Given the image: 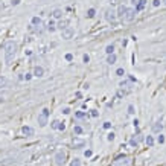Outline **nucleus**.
Masks as SVG:
<instances>
[{"label":"nucleus","instance_id":"nucleus-1","mask_svg":"<svg viewBox=\"0 0 166 166\" xmlns=\"http://www.w3.org/2000/svg\"><path fill=\"white\" fill-rule=\"evenodd\" d=\"M17 50H18V46L14 41H8L5 44V63L8 66L12 64V61H14V58H15V55H17Z\"/></svg>","mask_w":166,"mask_h":166},{"label":"nucleus","instance_id":"nucleus-2","mask_svg":"<svg viewBox=\"0 0 166 166\" xmlns=\"http://www.w3.org/2000/svg\"><path fill=\"white\" fill-rule=\"evenodd\" d=\"M47 119H49V110L47 108H43L41 111H40V114H38V125L43 128V127H46L47 125Z\"/></svg>","mask_w":166,"mask_h":166},{"label":"nucleus","instance_id":"nucleus-3","mask_svg":"<svg viewBox=\"0 0 166 166\" xmlns=\"http://www.w3.org/2000/svg\"><path fill=\"white\" fill-rule=\"evenodd\" d=\"M130 165H131V159L123 155V154L117 155L114 159V166H130Z\"/></svg>","mask_w":166,"mask_h":166},{"label":"nucleus","instance_id":"nucleus-4","mask_svg":"<svg viewBox=\"0 0 166 166\" xmlns=\"http://www.w3.org/2000/svg\"><path fill=\"white\" fill-rule=\"evenodd\" d=\"M136 9L134 8H128L127 6V9H125V12H123V15H122V21H133L134 18H136Z\"/></svg>","mask_w":166,"mask_h":166},{"label":"nucleus","instance_id":"nucleus-5","mask_svg":"<svg viewBox=\"0 0 166 166\" xmlns=\"http://www.w3.org/2000/svg\"><path fill=\"white\" fill-rule=\"evenodd\" d=\"M105 20L108 21V23H116V20H117V14H116V11L113 9V8H110V9H107L105 11Z\"/></svg>","mask_w":166,"mask_h":166},{"label":"nucleus","instance_id":"nucleus-6","mask_svg":"<svg viewBox=\"0 0 166 166\" xmlns=\"http://www.w3.org/2000/svg\"><path fill=\"white\" fill-rule=\"evenodd\" d=\"M55 163L58 166H64V163H66V152L64 151H58L55 154Z\"/></svg>","mask_w":166,"mask_h":166},{"label":"nucleus","instance_id":"nucleus-7","mask_svg":"<svg viewBox=\"0 0 166 166\" xmlns=\"http://www.w3.org/2000/svg\"><path fill=\"white\" fill-rule=\"evenodd\" d=\"M31 23H32V28H35L37 32H41L43 31V20L40 17H32Z\"/></svg>","mask_w":166,"mask_h":166},{"label":"nucleus","instance_id":"nucleus-8","mask_svg":"<svg viewBox=\"0 0 166 166\" xmlns=\"http://www.w3.org/2000/svg\"><path fill=\"white\" fill-rule=\"evenodd\" d=\"M73 34H75V31H73L72 28H67V29L63 31V38H64V40H70V38L73 37Z\"/></svg>","mask_w":166,"mask_h":166},{"label":"nucleus","instance_id":"nucleus-9","mask_svg":"<svg viewBox=\"0 0 166 166\" xmlns=\"http://www.w3.org/2000/svg\"><path fill=\"white\" fill-rule=\"evenodd\" d=\"M140 140H142V136H140V134H137V137L134 136L133 139L130 140V145H131L133 148H137V146H139V142H140Z\"/></svg>","mask_w":166,"mask_h":166},{"label":"nucleus","instance_id":"nucleus-10","mask_svg":"<svg viewBox=\"0 0 166 166\" xmlns=\"http://www.w3.org/2000/svg\"><path fill=\"white\" fill-rule=\"evenodd\" d=\"M162 130H163V123L162 122H154L152 123V131L154 133H162Z\"/></svg>","mask_w":166,"mask_h":166},{"label":"nucleus","instance_id":"nucleus-11","mask_svg":"<svg viewBox=\"0 0 166 166\" xmlns=\"http://www.w3.org/2000/svg\"><path fill=\"white\" fill-rule=\"evenodd\" d=\"M44 75V69L41 66H37L34 69V76H37V78H40V76H43Z\"/></svg>","mask_w":166,"mask_h":166},{"label":"nucleus","instance_id":"nucleus-12","mask_svg":"<svg viewBox=\"0 0 166 166\" xmlns=\"http://www.w3.org/2000/svg\"><path fill=\"white\" fill-rule=\"evenodd\" d=\"M67 28H69V21H67V20H61V21L56 24V29H60L61 32H63L64 29H67Z\"/></svg>","mask_w":166,"mask_h":166},{"label":"nucleus","instance_id":"nucleus-13","mask_svg":"<svg viewBox=\"0 0 166 166\" xmlns=\"http://www.w3.org/2000/svg\"><path fill=\"white\" fill-rule=\"evenodd\" d=\"M21 133L24 134V136H34V128H31V127H23L21 128Z\"/></svg>","mask_w":166,"mask_h":166},{"label":"nucleus","instance_id":"nucleus-14","mask_svg":"<svg viewBox=\"0 0 166 166\" xmlns=\"http://www.w3.org/2000/svg\"><path fill=\"white\" fill-rule=\"evenodd\" d=\"M145 5H146V0H139V3H137V6H136V12L142 11V9L145 8Z\"/></svg>","mask_w":166,"mask_h":166},{"label":"nucleus","instance_id":"nucleus-15","mask_svg":"<svg viewBox=\"0 0 166 166\" xmlns=\"http://www.w3.org/2000/svg\"><path fill=\"white\" fill-rule=\"evenodd\" d=\"M47 29H49L50 32H55V31H56V24H55L53 20H50L49 23H47Z\"/></svg>","mask_w":166,"mask_h":166},{"label":"nucleus","instance_id":"nucleus-16","mask_svg":"<svg viewBox=\"0 0 166 166\" xmlns=\"http://www.w3.org/2000/svg\"><path fill=\"white\" fill-rule=\"evenodd\" d=\"M52 15H53V18H63V11L61 9H55L52 12Z\"/></svg>","mask_w":166,"mask_h":166},{"label":"nucleus","instance_id":"nucleus-17","mask_svg":"<svg viewBox=\"0 0 166 166\" xmlns=\"http://www.w3.org/2000/svg\"><path fill=\"white\" fill-rule=\"evenodd\" d=\"M116 55H114V53H111V55H108V58H107V63H108V64H114V63H116Z\"/></svg>","mask_w":166,"mask_h":166},{"label":"nucleus","instance_id":"nucleus-18","mask_svg":"<svg viewBox=\"0 0 166 166\" xmlns=\"http://www.w3.org/2000/svg\"><path fill=\"white\" fill-rule=\"evenodd\" d=\"M73 133L76 134V136H81V134H82V128H81L79 125H75V127H73Z\"/></svg>","mask_w":166,"mask_h":166},{"label":"nucleus","instance_id":"nucleus-19","mask_svg":"<svg viewBox=\"0 0 166 166\" xmlns=\"http://www.w3.org/2000/svg\"><path fill=\"white\" fill-rule=\"evenodd\" d=\"M105 52H107L108 55H111V53H114V44H108V46L105 47Z\"/></svg>","mask_w":166,"mask_h":166},{"label":"nucleus","instance_id":"nucleus-20","mask_svg":"<svg viewBox=\"0 0 166 166\" xmlns=\"http://www.w3.org/2000/svg\"><path fill=\"white\" fill-rule=\"evenodd\" d=\"M73 146L75 148H81V146H84V140H76V139H73Z\"/></svg>","mask_w":166,"mask_h":166},{"label":"nucleus","instance_id":"nucleus-21","mask_svg":"<svg viewBox=\"0 0 166 166\" xmlns=\"http://www.w3.org/2000/svg\"><path fill=\"white\" fill-rule=\"evenodd\" d=\"M145 142H146V145H148V146H150V148H151V146L154 145V137H152V136H148Z\"/></svg>","mask_w":166,"mask_h":166},{"label":"nucleus","instance_id":"nucleus-22","mask_svg":"<svg viewBox=\"0 0 166 166\" xmlns=\"http://www.w3.org/2000/svg\"><path fill=\"white\" fill-rule=\"evenodd\" d=\"M95 15H96V11H95L93 8H90V9L87 11V17H88V18H93Z\"/></svg>","mask_w":166,"mask_h":166},{"label":"nucleus","instance_id":"nucleus-23","mask_svg":"<svg viewBox=\"0 0 166 166\" xmlns=\"http://www.w3.org/2000/svg\"><path fill=\"white\" fill-rule=\"evenodd\" d=\"M75 117H78V119H84V117H87V113H84V111H76V113H75Z\"/></svg>","mask_w":166,"mask_h":166},{"label":"nucleus","instance_id":"nucleus-24","mask_svg":"<svg viewBox=\"0 0 166 166\" xmlns=\"http://www.w3.org/2000/svg\"><path fill=\"white\" fill-rule=\"evenodd\" d=\"M70 166H81V160H79V159H75V160H72Z\"/></svg>","mask_w":166,"mask_h":166},{"label":"nucleus","instance_id":"nucleus-25","mask_svg":"<svg viewBox=\"0 0 166 166\" xmlns=\"http://www.w3.org/2000/svg\"><path fill=\"white\" fill-rule=\"evenodd\" d=\"M2 85H8V79L3 78V76H0V87H2Z\"/></svg>","mask_w":166,"mask_h":166},{"label":"nucleus","instance_id":"nucleus-26","mask_svg":"<svg viewBox=\"0 0 166 166\" xmlns=\"http://www.w3.org/2000/svg\"><path fill=\"white\" fill-rule=\"evenodd\" d=\"M157 142H159L160 145H162V143H165V136H163V134H160V136L157 137Z\"/></svg>","mask_w":166,"mask_h":166},{"label":"nucleus","instance_id":"nucleus-27","mask_svg":"<svg viewBox=\"0 0 166 166\" xmlns=\"http://www.w3.org/2000/svg\"><path fill=\"white\" fill-rule=\"evenodd\" d=\"M114 136H116L114 133H110L107 136V140H108V142H113V140H114Z\"/></svg>","mask_w":166,"mask_h":166},{"label":"nucleus","instance_id":"nucleus-28","mask_svg":"<svg viewBox=\"0 0 166 166\" xmlns=\"http://www.w3.org/2000/svg\"><path fill=\"white\" fill-rule=\"evenodd\" d=\"M58 123H60V122H58V120H53V122H52V123H50V127H52V128H53V130H58Z\"/></svg>","mask_w":166,"mask_h":166},{"label":"nucleus","instance_id":"nucleus-29","mask_svg":"<svg viewBox=\"0 0 166 166\" xmlns=\"http://www.w3.org/2000/svg\"><path fill=\"white\" fill-rule=\"evenodd\" d=\"M116 75H117V76H123V75H125L123 69H117V70H116Z\"/></svg>","mask_w":166,"mask_h":166},{"label":"nucleus","instance_id":"nucleus-30","mask_svg":"<svg viewBox=\"0 0 166 166\" xmlns=\"http://www.w3.org/2000/svg\"><path fill=\"white\" fill-rule=\"evenodd\" d=\"M128 113H130V114H134V113H136V110H134V105H128Z\"/></svg>","mask_w":166,"mask_h":166},{"label":"nucleus","instance_id":"nucleus-31","mask_svg":"<svg viewBox=\"0 0 166 166\" xmlns=\"http://www.w3.org/2000/svg\"><path fill=\"white\" fill-rule=\"evenodd\" d=\"M82 61H84V63H88V61H90V56H88L87 53H84V55H82Z\"/></svg>","mask_w":166,"mask_h":166},{"label":"nucleus","instance_id":"nucleus-32","mask_svg":"<svg viewBox=\"0 0 166 166\" xmlns=\"http://www.w3.org/2000/svg\"><path fill=\"white\" fill-rule=\"evenodd\" d=\"M58 130H60V131H64V130H66V125L60 122V123H58Z\"/></svg>","mask_w":166,"mask_h":166},{"label":"nucleus","instance_id":"nucleus-33","mask_svg":"<svg viewBox=\"0 0 166 166\" xmlns=\"http://www.w3.org/2000/svg\"><path fill=\"white\" fill-rule=\"evenodd\" d=\"M104 128L105 130H110L111 128V122H104Z\"/></svg>","mask_w":166,"mask_h":166},{"label":"nucleus","instance_id":"nucleus-34","mask_svg":"<svg viewBox=\"0 0 166 166\" xmlns=\"http://www.w3.org/2000/svg\"><path fill=\"white\" fill-rule=\"evenodd\" d=\"M92 154H93V152H92V150H87L85 152H84V155H85V157H92Z\"/></svg>","mask_w":166,"mask_h":166},{"label":"nucleus","instance_id":"nucleus-35","mask_svg":"<svg viewBox=\"0 0 166 166\" xmlns=\"http://www.w3.org/2000/svg\"><path fill=\"white\" fill-rule=\"evenodd\" d=\"M66 60H67V61H72V60H73V55H72V53H67V55H66Z\"/></svg>","mask_w":166,"mask_h":166},{"label":"nucleus","instance_id":"nucleus-36","mask_svg":"<svg viewBox=\"0 0 166 166\" xmlns=\"http://www.w3.org/2000/svg\"><path fill=\"white\" fill-rule=\"evenodd\" d=\"M104 2H110L111 5H116V3H119L120 0H104Z\"/></svg>","mask_w":166,"mask_h":166},{"label":"nucleus","instance_id":"nucleus-37","mask_svg":"<svg viewBox=\"0 0 166 166\" xmlns=\"http://www.w3.org/2000/svg\"><path fill=\"white\" fill-rule=\"evenodd\" d=\"M90 114H92L93 117H98V111H96V110H92V113H90Z\"/></svg>","mask_w":166,"mask_h":166},{"label":"nucleus","instance_id":"nucleus-38","mask_svg":"<svg viewBox=\"0 0 166 166\" xmlns=\"http://www.w3.org/2000/svg\"><path fill=\"white\" fill-rule=\"evenodd\" d=\"M133 125H134V128H137V127H139V120H137V119H134Z\"/></svg>","mask_w":166,"mask_h":166},{"label":"nucleus","instance_id":"nucleus-39","mask_svg":"<svg viewBox=\"0 0 166 166\" xmlns=\"http://www.w3.org/2000/svg\"><path fill=\"white\" fill-rule=\"evenodd\" d=\"M24 78H26V81H29V79L32 78V75H31V73H26V76H24Z\"/></svg>","mask_w":166,"mask_h":166},{"label":"nucleus","instance_id":"nucleus-40","mask_svg":"<svg viewBox=\"0 0 166 166\" xmlns=\"http://www.w3.org/2000/svg\"><path fill=\"white\" fill-rule=\"evenodd\" d=\"M63 113H64V114H69V113H70V108H64Z\"/></svg>","mask_w":166,"mask_h":166},{"label":"nucleus","instance_id":"nucleus-41","mask_svg":"<svg viewBox=\"0 0 166 166\" xmlns=\"http://www.w3.org/2000/svg\"><path fill=\"white\" fill-rule=\"evenodd\" d=\"M160 5V0H154V6H159Z\"/></svg>","mask_w":166,"mask_h":166},{"label":"nucleus","instance_id":"nucleus-42","mask_svg":"<svg viewBox=\"0 0 166 166\" xmlns=\"http://www.w3.org/2000/svg\"><path fill=\"white\" fill-rule=\"evenodd\" d=\"M20 3V0H12V5H18Z\"/></svg>","mask_w":166,"mask_h":166},{"label":"nucleus","instance_id":"nucleus-43","mask_svg":"<svg viewBox=\"0 0 166 166\" xmlns=\"http://www.w3.org/2000/svg\"><path fill=\"white\" fill-rule=\"evenodd\" d=\"M163 2H165V5H166V0H163Z\"/></svg>","mask_w":166,"mask_h":166}]
</instances>
